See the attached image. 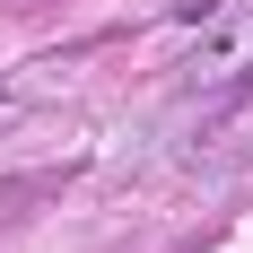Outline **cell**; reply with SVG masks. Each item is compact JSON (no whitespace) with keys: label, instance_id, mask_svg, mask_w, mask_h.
Masks as SVG:
<instances>
[]
</instances>
